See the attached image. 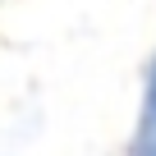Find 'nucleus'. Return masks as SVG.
<instances>
[{
    "label": "nucleus",
    "instance_id": "obj_1",
    "mask_svg": "<svg viewBox=\"0 0 156 156\" xmlns=\"http://www.w3.org/2000/svg\"><path fill=\"white\" fill-rule=\"evenodd\" d=\"M133 151L142 156H156V60L147 69V97H142V124L133 133Z\"/></svg>",
    "mask_w": 156,
    "mask_h": 156
}]
</instances>
